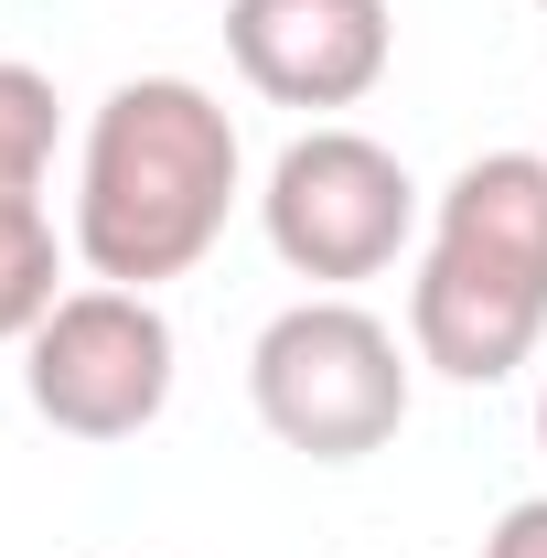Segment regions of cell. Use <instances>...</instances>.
<instances>
[{
  "label": "cell",
  "mask_w": 547,
  "mask_h": 558,
  "mask_svg": "<svg viewBox=\"0 0 547 558\" xmlns=\"http://www.w3.org/2000/svg\"><path fill=\"white\" fill-rule=\"evenodd\" d=\"M247 398L269 440L312 462H365L409 429V344L365 301H290L247 354Z\"/></svg>",
  "instance_id": "obj_3"
},
{
  "label": "cell",
  "mask_w": 547,
  "mask_h": 558,
  "mask_svg": "<svg viewBox=\"0 0 547 558\" xmlns=\"http://www.w3.org/2000/svg\"><path fill=\"white\" fill-rule=\"evenodd\" d=\"M236 215V119L194 75H130L86 119L75 172V258L119 290H161Z\"/></svg>",
  "instance_id": "obj_1"
},
{
  "label": "cell",
  "mask_w": 547,
  "mask_h": 558,
  "mask_svg": "<svg viewBox=\"0 0 547 558\" xmlns=\"http://www.w3.org/2000/svg\"><path fill=\"white\" fill-rule=\"evenodd\" d=\"M226 54L269 108H354L398 54L387 0H226Z\"/></svg>",
  "instance_id": "obj_6"
},
{
  "label": "cell",
  "mask_w": 547,
  "mask_h": 558,
  "mask_svg": "<svg viewBox=\"0 0 547 558\" xmlns=\"http://www.w3.org/2000/svg\"><path fill=\"white\" fill-rule=\"evenodd\" d=\"M483 558H547V494L505 505V515H494V537H483Z\"/></svg>",
  "instance_id": "obj_9"
},
{
  "label": "cell",
  "mask_w": 547,
  "mask_h": 558,
  "mask_svg": "<svg viewBox=\"0 0 547 558\" xmlns=\"http://www.w3.org/2000/svg\"><path fill=\"white\" fill-rule=\"evenodd\" d=\"M258 226H269L279 269L333 279V290H343V279L398 269V247H409V226H418V183H409V161H398L387 140H365V130H301L269 161Z\"/></svg>",
  "instance_id": "obj_5"
},
{
  "label": "cell",
  "mask_w": 547,
  "mask_h": 558,
  "mask_svg": "<svg viewBox=\"0 0 547 558\" xmlns=\"http://www.w3.org/2000/svg\"><path fill=\"white\" fill-rule=\"evenodd\" d=\"M22 398L65 440H139L172 409V323L150 290H65L54 323L22 344Z\"/></svg>",
  "instance_id": "obj_4"
},
{
  "label": "cell",
  "mask_w": 547,
  "mask_h": 558,
  "mask_svg": "<svg viewBox=\"0 0 547 558\" xmlns=\"http://www.w3.org/2000/svg\"><path fill=\"white\" fill-rule=\"evenodd\" d=\"M54 172V75L0 54V194H44Z\"/></svg>",
  "instance_id": "obj_8"
},
{
  "label": "cell",
  "mask_w": 547,
  "mask_h": 558,
  "mask_svg": "<svg viewBox=\"0 0 547 558\" xmlns=\"http://www.w3.org/2000/svg\"><path fill=\"white\" fill-rule=\"evenodd\" d=\"M65 301V236L44 194H0V344H33Z\"/></svg>",
  "instance_id": "obj_7"
},
{
  "label": "cell",
  "mask_w": 547,
  "mask_h": 558,
  "mask_svg": "<svg viewBox=\"0 0 547 558\" xmlns=\"http://www.w3.org/2000/svg\"><path fill=\"white\" fill-rule=\"evenodd\" d=\"M537 11H547V0H537Z\"/></svg>",
  "instance_id": "obj_11"
},
{
  "label": "cell",
  "mask_w": 547,
  "mask_h": 558,
  "mask_svg": "<svg viewBox=\"0 0 547 558\" xmlns=\"http://www.w3.org/2000/svg\"><path fill=\"white\" fill-rule=\"evenodd\" d=\"M537 451H547V387H537Z\"/></svg>",
  "instance_id": "obj_10"
},
{
  "label": "cell",
  "mask_w": 547,
  "mask_h": 558,
  "mask_svg": "<svg viewBox=\"0 0 547 558\" xmlns=\"http://www.w3.org/2000/svg\"><path fill=\"white\" fill-rule=\"evenodd\" d=\"M547 333V150H483L429 215L409 279V354L451 387H505Z\"/></svg>",
  "instance_id": "obj_2"
}]
</instances>
